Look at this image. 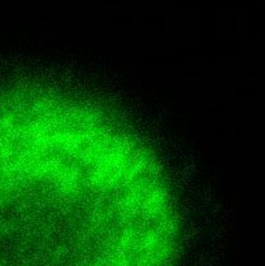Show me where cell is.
Listing matches in <instances>:
<instances>
[{
	"label": "cell",
	"mask_w": 265,
	"mask_h": 266,
	"mask_svg": "<svg viewBox=\"0 0 265 266\" xmlns=\"http://www.w3.org/2000/svg\"><path fill=\"white\" fill-rule=\"evenodd\" d=\"M174 199L110 114L56 92L0 96V266H174Z\"/></svg>",
	"instance_id": "1"
}]
</instances>
